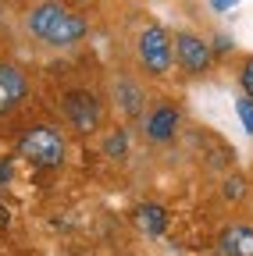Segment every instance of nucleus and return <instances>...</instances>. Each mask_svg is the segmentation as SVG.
Listing matches in <instances>:
<instances>
[{"label": "nucleus", "mask_w": 253, "mask_h": 256, "mask_svg": "<svg viewBox=\"0 0 253 256\" xmlns=\"http://www.w3.org/2000/svg\"><path fill=\"white\" fill-rule=\"evenodd\" d=\"M114 100L125 110V118H139L143 114V92H139V86L132 78H118L114 82Z\"/></svg>", "instance_id": "9"}, {"label": "nucleus", "mask_w": 253, "mask_h": 256, "mask_svg": "<svg viewBox=\"0 0 253 256\" xmlns=\"http://www.w3.org/2000/svg\"><path fill=\"white\" fill-rule=\"evenodd\" d=\"M217 252L221 256H253V228L249 224H232L217 235Z\"/></svg>", "instance_id": "8"}, {"label": "nucleus", "mask_w": 253, "mask_h": 256, "mask_svg": "<svg viewBox=\"0 0 253 256\" xmlns=\"http://www.w3.org/2000/svg\"><path fill=\"white\" fill-rule=\"evenodd\" d=\"M239 86H242V92H246V100H253V57H246V60H242Z\"/></svg>", "instance_id": "12"}, {"label": "nucleus", "mask_w": 253, "mask_h": 256, "mask_svg": "<svg viewBox=\"0 0 253 256\" xmlns=\"http://www.w3.org/2000/svg\"><path fill=\"white\" fill-rule=\"evenodd\" d=\"M139 60L150 75H168L171 72V60H175V50H171V36L164 25H146L139 32Z\"/></svg>", "instance_id": "4"}, {"label": "nucleus", "mask_w": 253, "mask_h": 256, "mask_svg": "<svg viewBox=\"0 0 253 256\" xmlns=\"http://www.w3.org/2000/svg\"><path fill=\"white\" fill-rule=\"evenodd\" d=\"M25 92H29L25 75L15 68V64H0V118L11 114L25 100Z\"/></svg>", "instance_id": "7"}, {"label": "nucleus", "mask_w": 253, "mask_h": 256, "mask_svg": "<svg viewBox=\"0 0 253 256\" xmlns=\"http://www.w3.org/2000/svg\"><path fill=\"white\" fill-rule=\"evenodd\" d=\"M235 110H239V118H242V124H246V132L253 136V100H246V96H242V100L235 104Z\"/></svg>", "instance_id": "13"}, {"label": "nucleus", "mask_w": 253, "mask_h": 256, "mask_svg": "<svg viewBox=\"0 0 253 256\" xmlns=\"http://www.w3.org/2000/svg\"><path fill=\"white\" fill-rule=\"evenodd\" d=\"M136 214H139V224L146 228V235H164V228H168V214H164V206L143 203Z\"/></svg>", "instance_id": "10"}, {"label": "nucleus", "mask_w": 253, "mask_h": 256, "mask_svg": "<svg viewBox=\"0 0 253 256\" xmlns=\"http://www.w3.org/2000/svg\"><path fill=\"white\" fill-rule=\"evenodd\" d=\"M18 153H22L33 168L54 171V168L65 164L68 142H65V136H61L57 128H50V124H33V128H25V132L18 136Z\"/></svg>", "instance_id": "2"}, {"label": "nucleus", "mask_w": 253, "mask_h": 256, "mask_svg": "<svg viewBox=\"0 0 253 256\" xmlns=\"http://www.w3.org/2000/svg\"><path fill=\"white\" fill-rule=\"evenodd\" d=\"M171 50H175V64L185 72V75H203L210 68V43L203 36H196V32H175L171 36Z\"/></svg>", "instance_id": "5"}, {"label": "nucleus", "mask_w": 253, "mask_h": 256, "mask_svg": "<svg viewBox=\"0 0 253 256\" xmlns=\"http://www.w3.org/2000/svg\"><path fill=\"white\" fill-rule=\"evenodd\" d=\"M125 146H129V136H125V128H118V132H111V139L104 142V153L107 156H125Z\"/></svg>", "instance_id": "11"}, {"label": "nucleus", "mask_w": 253, "mask_h": 256, "mask_svg": "<svg viewBox=\"0 0 253 256\" xmlns=\"http://www.w3.org/2000/svg\"><path fill=\"white\" fill-rule=\"evenodd\" d=\"M178 124H182V110H178L175 104H157V107L146 114L143 136H146L150 142H168V139H175Z\"/></svg>", "instance_id": "6"}, {"label": "nucleus", "mask_w": 253, "mask_h": 256, "mask_svg": "<svg viewBox=\"0 0 253 256\" xmlns=\"http://www.w3.org/2000/svg\"><path fill=\"white\" fill-rule=\"evenodd\" d=\"M225 196H228V200H239V196H242V178H239V174L225 182Z\"/></svg>", "instance_id": "14"}, {"label": "nucleus", "mask_w": 253, "mask_h": 256, "mask_svg": "<svg viewBox=\"0 0 253 256\" xmlns=\"http://www.w3.org/2000/svg\"><path fill=\"white\" fill-rule=\"evenodd\" d=\"M25 25H29V32H33L36 40H43L50 46H75L89 32L86 18L68 11L61 0H43V4H36L33 11H29Z\"/></svg>", "instance_id": "1"}, {"label": "nucleus", "mask_w": 253, "mask_h": 256, "mask_svg": "<svg viewBox=\"0 0 253 256\" xmlns=\"http://www.w3.org/2000/svg\"><path fill=\"white\" fill-rule=\"evenodd\" d=\"M61 110H65V121L75 128L79 136H93L104 121V104L97 100V92L89 89H72L61 100Z\"/></svg>", "instance_id": "3"}, {"label": "nucleus", "mask_w": 253, "mask_h": 256, "mask_svg": "<svg viewBox=\"0 0 253 256\" xmlns=\"http://www.w3.org/2000/svg\"><path fill=\"white\" fill-rule=\"evenodd\" d=\"M0 14H4V11H0Z\"/></svg>", "instance_id": "15"}]
</instances>
